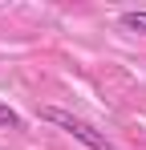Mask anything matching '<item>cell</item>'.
<instances>
[{"mask_svg":"<svg viewBox=\"0 0 146 150\" xmlns=\"http://www.w3.org/2000/svg\"><path fill=\"white\" fill-rule=\"evenodd\" d=\"M41 118L45 122H53V126H61L65 134H73L81 146H89V150H118L106 134H97L89 122H81V118H73V114H65V110H57V105H49V110H41Z\"/></svg>","mask_w":146,"mask_h":150,"instance_id":"1","label":"cell"},{"mask_svg":"<svg viewBox=\"0 0 146 150\" xmlns=\"http://www.w3.org/2000/svg\"><path fill=\"white\" fill-rule=\"evenodd\" d=\"M0 126H8V130H24V118L12 110V105H4V101H0Z\"/></svg>","mask_w":146,"mask_h":150,"instance_id":"3","label":"cell"},{"mask_svg":"<svg viewBox=\"0 0 146 150\" xmlns=\"http://www.w3.org/2000/svg\"><path fill=\"white\" fill-rule=\"evenodd\" d=\"M118 25H122V28H130V33H146V12H122Z\"/></svg>","mask_w":146,"mask_h":150,"instance_id":"2","label":"cell"}]
</instances>
